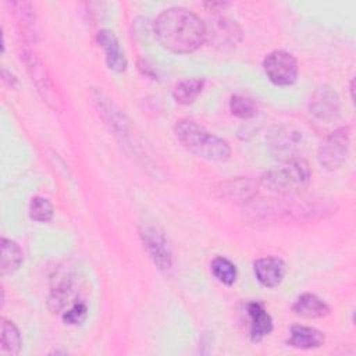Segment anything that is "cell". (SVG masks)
Listing matches in <instances>:
<instances>
[{
  "instance_id": "cell-1",
  "label": "cell",
  "mask_w": 356,
  "mask_h": 356,
  "mask_svg": "<svg viewBox=\"0 0 356 356\" xmlns=\"http://www.w3.org/2000/svg\"><path fill=\"white\" fill-rule=\"evenodd\" d=\"M157 42L172 53H192L206 42V24L193 11L171 7L161 11L153 24Z\"/></svg>"
},
{
  "instance_id": "cell-2",
  "label": "cell",
  "mask_w": 356,
  "mask_h": 356,
  "mask_svg": "<svg viewBox=\"0 0 356 356\" xmlns=\"http://www.w3.org/2000/svg\"><path fill=\"white\" fill-rule=\"evenodd\" d=\"M250 214L261 221H302L332 213V206L323 199H299L284 195L282 199H263L249 207Z\"/></svg>"
},
{
  "instance_id": "cell-3",
  "label": "cell",
  "mask_w": 356,
  "mask_h": 356,
  "mask_svg": "<svg viewBox=\"0 0 356 356\" xmlns=\"http://www.w3.org/2000/svg\"><path fill=\"white\" fill-rule=\"evenodd\" d=\"M174 131L179 143L202 159L222 163L231 157V146L227 140L209 132L192 120L178 121Z\"/></svg>"
},
{
  "instance_id": "cell-4",
  "label": "cell",
  "mask_w": 356,
  "mask_h": 356,
  "mask_svg": "<svg viewBox=\"0 0 356 356\" xmlns=\"http://www.w3.org/2000/svg\"><path fill=\"white\" fill-rule=\"evenodd\" d=\"M312 170L306 160L295 157L281 161L278 165L264 171L260 177V185L277 195H295L309 186Z\"/></svg>"
},
{
  "instance_id": "cell-5",
  "label": "cell",
  "mask_w": 356,
  "mask_h": 356,
  "mask_svg": "<svg viewBox=\"0 0 356 356\" xmlns=\"http://www.w3.org/2000/svg\"><path fill=\"white\" fill-rule=\"evenodd\" d=\"M90 99L93 106L96 107L99 115L104 120V122L110 127V129L114 132V135L120 139L121 143L128 146L134 153H139L142 146L138 142V138L135 135V128L132 127L128 117L121 111L110 97H107L102 90L92 89L90 90Z\"/></svg>"
},
{
  "instance_id": "cell-6",
  "label": "cell",
  "mask_w": 356,
  "mask_h": 356,
  "mask_svg": "<svg viewBox=\"0 0 356 356\" xmlns=\"http://www.w3.org/2000/svg\"><path fill=\"white\" fill-rule=\"evenodd\" d=\"M139 236L153 264L163 273L171 270L172 254L164 231L154 224L145 222L139 228Z\"/></svg>"
},
{
  "instance_id": "cell-7",
  "label": "cell",
  "mask_w": 356,
  "mask_h": 356,
  "mask_svg": "<svg viewBox=\"0 0 356 356\" xmlns=\"http://www.w3.org/2000/svg\"><path fill=\"white\" fill-rule=\"evenodd\" d=\"M266 76L275 86H291L296 82L299 65L296 58L285 50H273L263 60Z\"/></svg>"
},
{
  "instance_id": "cell-8",
  "label": "cell",
  "mask_w": 356,
  "mask_h": 356,
  "mask_svg": "<svg viewBox=\"0 0 356 356\" xmlns=\"http://www.w3.org/2000/svg\"><path fill=\"white\" fill-rule=\"evenodd\" d=\"M350 147V131L348 127L335 129L318 147V161L330 171L341 168L349 154Z\"/></svg>"
},
{
  "instance_id": "cell-9",
  "label": "cell",
  "mask_w": 356,
  "mask_h": 356,
  "mask_svg": "<svg viewBox=\"0 0 356 356\" xmlns=\"http://www.w3.org/2000/svg\"><path fill=\"white\" fill-rule=\"evenodd\" d=\"M78 288H79V282H78L76 274L67 267L60 268L51 278L50 295L47 300L49 309L53 313H63L68 306L79 300V299L74 300L78 292Z\"/></svg>"
},
{
  "instance_id": "cell-10",
  "label": "cell",
  "mask_w": 356,
  "mask_h": 356,
  "mask_svg": "<svg viewBox=\"0 0 356 356\" xmlns=\"http://www.w3.org/2000/svg\"><path fill=\"white\" fill-rule=\"evenodd\" d=\"M303 146V135L299 129L288 125H277L267 135V147L280 161L298 157Z\"/></svg>"
},
{
  "instance_id": "cell-11",
  "label": "cell",
  "mask_w": 356,
  "mask_h": 356,
  "mask_svg": "<svg viewBox=\"0 0 356 356\" xmlns=\"http://www.w3.org/2000/svg\"><path fill=\"white\" fill-rule=\"evenodd\" d=\"M310 114L324 122H331L338 118L341 111V102L338 93L328 85L318 86L309 102Z\"/></svg>"
},
{
  "instance_id": "cell-12",
  "label": "cell",
  "mask_w": 356,
  "mask_h": 356,
  "mask_svg": "<svg viewBox=\"0 0 356 356\" xmlns=\"http://www.w3.org/2000/svg\"><path fill=\"white\" fill-rule=\"evenodd\" d=\"M253 273L256 280L266 288L278 286L285 277L286 267L282 259L274 256L260 257L253 263Z\"/></svg>"
},
{
  "instance_id": "cell-13",
  "label": "cell",
  "mask_w": 356,
  "mask_h": 356,
  "mask_svg": "<svg viewBox=\"0 0 356 356\" xmlns=\"http://www.w3.org/2000/svg\"><path fill=\"white\" fill-rule=\"evenodd\" d=\"M96 40L104 51L108 70L114 72H124L127 70V58L114 32H111L110 29H100L96 35Z\"/></svg>"
},
{
  "instance_id": "cell-14",
  "label": "cell",
  "mask_w": 356,
  "mask_h": 356,
  "mask_svg": "<svg viewBox=\"0 0 356 356\" xmlns=\"http://www.w3.org/2000/svg\"><path fill=\"white\" fill-rule=\"evenodd\" d=\"M210 39L218 47H234L241 40L238 25L228 18H218L210 26L206 25V40Z\"/></svg>"
},
{
  "instance_id": "cell-15",
  "label": "cell",
  "mask_w": 356,
  "mask_h": 356,
  "mask_svg": "<svg viewBox=\"0 0 356 356\" xmlns=\"http://www.w3.org/2000/svg\"><path fill=\"white\" fill-rule=\"evenodd\" d=\"M221 197L234 203L250 202L257 193V184L250 178H235L220 184L217 189Z\"/></svg>"
},
{
  "instance_id": "cell-16",
  "label": "cell",
  "mask_w": 356,
  "mask_h": 356,
  "mask_svg": "<svg viewBox=\"0 0 356 356\" xmlns=\"http://www.w3.org/2000/svg\"><path fill=\"white\" fill-rule=\"evenodd\" d=\"M248 316L250 320L249 335L253 342L263 341L273 331V318L260 302L248 303Z\"/></svg>"
},
{
  "instance_id": "cell-17",
  "label": "cell",
  "mask_w": 356,
  "mask_h": 356,
  "mask_svg": "<svg viewBox=\"0 0 356 356\" xmlns=\"http://www.w3.org/2000/svg\"><path fill=\"white\" fill-rule=\"evenodd\" d=\"M292 310L296 316L305 318H321L330 313V306L317 295L305 292L295 299Z\"/></svg>"
},
{
  "instance_id": "cell-18",
  "label": "cell",
  "mask_w": 356,
  "mask_h": 356,
  "mask_svg": "<svg viewBox=\"0 0 356 356\" xmlns=\"http://www.w3.org/2000/svg\"><path fill=\"white\" fill-rule=\"evenodd\" d=\"M324 341V334L317 328L296 324L291 328L288 345L296 349H316L323 346Z\"/></svg>"
},
{
  "instance_id": "cell-19",
  "label": "cell",
  "mask_w": 356,
  "mask_h": 356,
  "mask_svg": "<svg viewBox=\"0 0 356 356\" xmlns=\"http://www.w3.org/2000/svg\"><path fill=\"white\" fill-rule=\"evenodd\" d=\"M21 57L24 58V63L32 76V81H35L38 90L42 92L43 97H46L47 102H50L49 99L51 96V85H50V79L46 74L43 64L40 63V60L36 57V54L31 49H25L24 56H21Z\"/></svg>"
},
{
  "instance_id": "cell-20",
  "label": "cell",
  "mask_w": 356,
  "mask_h": 356,
  "mask_svg": "<svg viewBox=\"0 0 356 356\" xmlns=\"http://www.w3.org/2000/svg\"><path fill=\"white\" fill-rule=\"evenodd\" d=\"M24 261V253L17 242L1 238V261H0V270L1 275H11L14 274L21 263Z\"/></svg>"
},
{
  "instance_id": "cell-21",
  "label": "cell",
  "mask_w": 356,
  "mask_h": 356,
  "mask_svg": "<svg viewBox=\"0 0 356 356\" xmlns=\"http://www.w3.org/2000/svg\"><path fill=\"white\" fill-rule=\"evenodd\" d=\"M22 348V339L19 330L17 325L7 320L6 317H1V335H0V352L3 355H11L15 356L21 352Z\"/></svg>"
},
{
  "instance_id": "cell-22",
  "label": "cell",
  "mask_w": 356,
  "mask_h": 356,
  "mask_svg": "<svg viewBox=\"0 0 356 356\" xmlns=\"http://www.w3.org/2000/svg\"><path fill=\"white\" fill-rule=\"evenodd\" d=\"M13 7L25 39H28L29 42H35L38 35V22L35 18L32 4L26 1H18V3H13Z\"/></svg>"
},
{
  "instance_id": "cell-23",
  "label": "cell",
  "mask_w": 356,
  "mask_h": 356,
  "mask_svg": "<svg viewBox=\"0 0 356 356\" xmlns=\"http://www.w3.org/2000/svg\"><path fill=\"white\" fill-rule=\"evenodd\" d=\"M204 81L200 78H188L175 83L172 88V97L179 104H191L202 93Z\"/></svg>"
},
{
  "instance_id": "cell-24",
  "label": "cell",
  "mask_w": 356,
  "mask_h": 356,
  "mask_svg": "<svg viewBox=\"0 0 356 356\" xmlns=\"http://www.w3.org/2000/svg\"><path fill=\"white\" fill-rule=\"evenodd\" d=\"M210 270H211V274L217 278V281H220L224 285L229 286L236 281V277H238L236 266L227 257H222V256L214 257L210 263Z\"/></svg>"
},
{
  "instance_id": "cell-25",
  "label": "cell",
  "mask_w": 356,
  "mask_h": 356,
  "mask_svg": "<svg viewBox=\"0 0 356 356\" xmlns=\"http://www.w3.org/2000/svg\"><path fill=\"white\" fill-rule=\"evenodd\" d=\"M229 110L232 115L241 120L253 118L257 114V106L253 99L243 95H234L229 99Z\"/></svg>"
},
{
  "instance_id": "cell-26",
  "label": "cell",
  "mask_w": 356,
  "mask_h": 356,
  "mask_svg": "<svg viewBox=\"0 0 356 356\" xmlns=\"http://www.w3.org/2000/svg\"><path fill=\"white\" fill-rule=\"evenodd\" d=\"M28 213L32 220H35L38 222H47L53 218L54 209L49 199H46L43 196H35L29 202Z\"/></svg>"
},
{
  "instance_id": "cell-27",
  "label": "cell",
  "mask_w": 356,
  "mask_h": 356,
  "mask_svg": "<svg viewBox=\"0 0 356 356\" xmlns=\"http://www.w3.org/2000/svg\"><path fill=\"white\" fill-rule=\"evenodd\" d=\"M86 314H88V306L82 299H79L61 313V318L67 325H79L85 321Z\"/></svg>"
}]
</instances>
